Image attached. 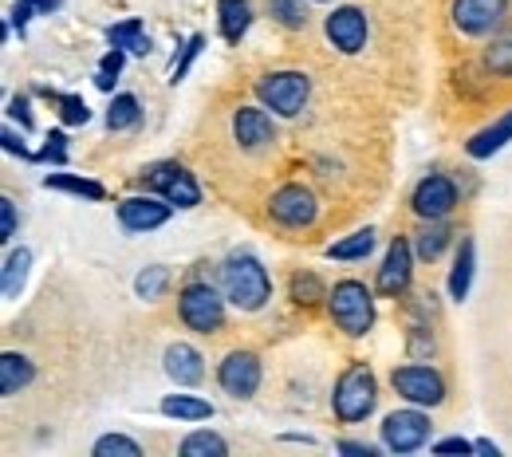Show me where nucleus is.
Segmentation results:
<instances>
[{
	"instance_id": "obj_1",
	"label": "nucleus",
	"mask_w": 512,
	"mask_h": 457,
	"mask_svg": "<svg viewBox=\"0 0 512 457\" xmlns=\"http://www.w3.org/2000/svg\"><path fill=\"white\" fill-rule=\"evenodd\" d=\"M221 292L233 308L241 312H260L272 300V276L256 261L253 253H233L221 264Z\"/></svg>"
},
{
	"instance_id": "obj_2",
	"label": "nucleus",
	"mask_w": 512,
	"mask_h": 457,
	"mask_svg": "<svg viewBox=\"0 0 512 457\" xmlns=\"http://www.w3.org/2000/svg\"><path fill=\"white\" fill-rule=\"evenodd\" d=\"M375 402H379V383H375V371L367 363H351L339 379H335V391H331V410L339 422H363L375 414Z\"/></svg>"
},
{
	"instance_id": "obj_3",
	"label": "nucleus",
	"mask_w": 512,
	"mask_h": 457,
	"mask_svg": "<svg viewBox=\"0 0 512 457\" xmlns=\"http://www.w3.org/2000/svg\"><path fill=\"white\" fill-rule=\"evenodd\" d=\"M327 312L339 331H347L351 339L367 335L375 327V296L363 280H339L331 292H327Z\"/></svg>"
},
{
	"instance_id": "obj_4",
	"label": "nucleus",
	"mask_w": 512,
	"mask_h": 457,
	"mask_svg": "<svg viewBox=\"0 0 512 457\" xmlns=\"http://www.w3.org/2000/svg\"><path fill=\"white\" fill-rule=\"evenodd\" d=\"M225 292H217L209 280H190L178 292V316L197 335H217L225 327Z\"/></svg>"
},
{
	"instance_id": "obj_5",
	"label": "nucleus",
	"mask_w": 512,
	"mask_h": 457,
	"mask_svg": "<svg viewBox=\"0 0 512 457\" xmlns=\"http://www.w3.org/2000/svg\"><path fill=\"white\" fill-rule=\"evenodd\" d=\"M308 95H312V79L304 71H272L256 79V99L264 103V111L280 119H296L308 107Z\"/></svg>"
},
{
	"instance_id": "obj_6",
	"label": "nucleus",
	"mask_w": 512,
	"mask_h": 457,
	"mask_svg": "<svg viewBox=\"0 0 512 457\" xmlns=\"http://www.w3.org/2000/svg\"><path fill=\"white\" fill-rule=\"evenodd\" d=\"M430 414H422V406H402L383 418V446L390 454H414L430 442Z\"/></svg>"
},
{
	"instance_id": "obj_7",
	"label": "nucleus",
	"mask_w": 512,
	"mask_h": 457,
	"mask_svg": "<svg viewBox=\"0 0 512 457\" xmlns=\"http://www.w3.org/2000/svg\"><path fill=\"white\" fill-rule=\"evenodd\" d=\"M142 186L154 190L158 197H166V201L178 205V209L201 205V186L193 182L190 170L178 166V162H154V166H146V170H142Z\"/></svg>"
},
{
	"instance_id": "obj_8",
	"label": "nucleus",
	"mask_w": 512,
	"mask_h": 457,
	"mask_svg": "<svg viewBox=\"0 0 512 457\" xmlns=\"http://www.w3.org/2000/svg\"><path fill=\"white\" fill-rule=\"evenodd\" d=\"M390 387L398 391L402 402H414V406H442L446 402V379H442V371H434L426 363L394 367L390 371Z\"/></svg>"
},
{
	"instance_id": "obj_9",
	"label": "nucleus",
	"mask_w": 512,
	"mask_h": 457,
	"mask_svg": "<svg viewBox=\"0 0 512 457\" xmlns=\"http://www.w3.org/2000/svg\"><path fill=\"white\" fill-rule=\"evenodd\" d=\"M268 213H272V221L284 225V229H312L316 217H320V201H316V194H312L304 182H288V186H280V190L272 194Z\"/></svg>"
},
{
	"instance_id": "obj_10",
	"label": "nucleus",
	"mask_w": 512,
	"mask_h": 457,
	"mask_svg": "<svg viewBox=\"0 0 512 457\" xmlns=\"http://www.w3.org/2000/svg\"><path fill=\"white\" fill-rule=\"evenodd\" d=\"M509 4L512 0H453L449 16L461 36H493L505 24Z\"/></svg>"
},
{
	"instance_id": "obj_11",
	"label": "nucleus",
	"mask_w": 512,
	"mask_h": 457,
	"mask_svg": "<svg viewBox=\"0 0 512 457\" xmlns=\"http://www.w3.org/2000/svg\"><path fill=\"white\" fill-rule=\"evenodd\" d=\"M323 32H327V40H331L335 52H343V56H359V52L367 48V32H371V24H367V12H363V8H355V4H339V8L323 20Z\"/></svg>"
},
{
	"instance_id": "obj_12",
	"label": "nucleus",
	"mask_w": 512,
	"mask_h": 457,
	"mask_svg": "<svg viewBox=\"0 0 512 457\" xmlns=\"http://www.w3.org/2000/svg\"><path fill=\"white\" fill-rule=\"evenodd\" d=\"M414 245H410V237H394L390 241V249H386L383 257V268H379V276H375V288H379V296L386 300H398V296H406L410 292V280H414Z\"/></svg>"
},
{
	"instance_id": "obj_13",
	"label": "nucleus",
	"mask_w": 512,
	"mask_h": 457,
	"mask_svg": "<svg viewBox=\"0 0 512 457\" xmlns=\"http://www.w3.org/2000/svg\"><path fill=\"white\" fill-rule=\"evenodd\" d=\"M260 379H264V371H260V355L256 351H229L221 363H217V383H221V391L229 394V398H253L260 391Z\"/></svg>"
},
{
	"instance_id": "obj_14",
	"label": "nucleus",
	"mask_w": 512,
	"mask_h": 457,
	"mask_svg": "<svg viewBox=\"0 0 512 457\" xmlns=\"http://www.w3.org/2000/svg\"><path fill=\"white\" fill-rule=\"evenodd\" d=\"M410 209L422 217V221H446L449 213L457 209V186L449 174H426L414 194H410Z\"/></svg>"
},
{
	"instance_id": "obj_15",
	"label": "nucleus",
	"mask_w": 512,
	"mask_h": 457,
	"mask_svg": "<svg viewBox=\"0 0 512 457\" xmlns=\"http://www.w3.org/2000/svg\"><path fill=\"white\" fill-rule=\"evenodd\" d=\"M170 213H174V205L166 197H150V194L127 197L119 205V221H123L127 233H154V229H162L170 221Z\"/></svg>"
},
{
	"instance_id": "obj_16",
	"label": "nucleus",
	"mask_w": 512,
	"mask_h": 457,
	"mask_svg": "<svg viewBox=\"0 0 512 457\" xmlns=\"http://www.w3.org/2000/svg\"><path fill=\"white\" fill-rule=\"evenodd\" d=\"M233 138L245 146V150H264L276 142L272 131V119L264 115V107H237L233 111Z\"/></svg>"
},
{
	"instance_id": "obj_17",
	"label": "nucleus",
	"mask_w": 512,
	"mask_h": 457,
	"mask_svg": "<svg viewBox=\"0 0 512 457\" xmlns=\"http://www.w3.org/2000/svg\"><path fill=\"white\" fill-rule=\"evenodd\" d=\"M162 367L178 387H197L205 379V359L193 343H170L162 355Z\"/></svg>"
},
{
	"instance_id": "obj_18",
	"label": "nucleus",
	"mask_w": 512,
	"mask_h": 457,
	"mask_svg": "<svg viewBox=\"0 0 512 457\" xmlns=\"http://www.w3.org/2000/svg\"><path fill=\"white\" fill-rule=\"evenodd\" d=\"M509 142H512V111H505L497 123H489L485 131H477L465 142V154L481 162V158H493V154H497L501 146H509Z\"/></svg>"
},
{
	"instance_id": "obj_19",
	"label": "nucleus",
	"mask_w": 512,
	"mask_h": 457,
	"mask_svg": "<svg viewBox=\"0 0 512 457\" xmlns=\"http://www.w3.org/2000/svg\"><path fill=\"white\" fill-rule=\"evenodd\" d=\"M473 272H477V241H473V237H461L453 268H449V296H453V300H465V296H469Z\"/></svg>"
},
{
	"instance_id": "obj_20",
	"label": "nucleus",
	"mask_w": 512,
	"mask_h": 457,
	"mask_svg": "<svg viewBox=\"0 0 512 457\" xmlns=\"http://www.w3.org/2000/svg\"><path fill=\"white\" fill-rule=\"evenodd\" d=\"M32 379H36V363L28 355H16V351H4L0 355V391H4V398H12V394H20L24 387H32Z\"/></svg>"
},
{
	"instance_id": "obj_21",
	"label": "nucleus",
	"mask_w": 512,
	"mask_h": 457,
	"mask_svg": "<svg viewBox=\"0 0 512 457\" xmlns=\"http://www.w3.org/2000/svg\"><path fill=\"white\" fill-rule=\"evenodd\" d=\"M217 20H221V36L229 44H241V36L253 24V4L249 0H217Z\"/></svg>"
},
{
	"instance_id": "obj_22",
	"label": "nucleus",
	"mask_w": 512,
	"mask_h": 457,
	"mask_svg": "<svg viewBox=\"0 0 512 457\" xmlns=\"http://www.w3.org/2000/svg\"><path fill=\"white\" fill-rule=\"evenodd\" d=\"M158 410L166 418H178V422H209L213 418V402L197 398V394H166Z\"/></svg>"
},
{
	"instance_id": "obj_23",
	"label": "nucleus",
	"mask_w": 512,
	"mask_h": 457,
	"mask_svg": "<svg viewBox=\"0 0 512 457\" xmlns=\"http://www.w3.org/2000/svg\"><path fill=\"white\" fill-rule=\"evenodd\" d=\"M485 71L497 79H512V24H501L485 48Z\"/></svg>"
},
{
	"instance_id": "obj_24",
	"label": "nucleus",
	"mask_w": 512,
	"mask_h": 457,
	"mask_svg": "<svg viewBox=\"0 0 512 457\" xmlns=\"http://www.w3.org/2000/svg\"><path fill=\"white\" fill-rule=\"evenodd\" d=\"M107 44H111V48H127L134 56H146V52H150V36H146L142 20H134V16L107 28Z\"/></svg>"
},
{
	"instance_id": "obj_25",
	"label": "nucleus",
	"mask_w": 512,
	"mask_h": 457,
	"mask_svg": "<svg viewBox=\"0 0 512 457\" xmlns=\"http://www.w3.org/2000/svg\"><path fill=\"white\" fill-rule=\"evenodd\" d=\"M28 268H32V253L28 249H12L4 257V272H0V288H4V300H16L24 280H28Z\"/></svg>"
},
{
	"instance_id": "obj_26",
	"label": "nucleus",
	"mask_w": 512,
	"mask_h": 457,
	"mask_svg": "<svg viewBox=\"0 0 512 457\" xmlns=\"http://www.w3.org/2000/svg\"><path fill=\"white\" fill-rule=\"evenodd\" d=\"M453 241V233H449L446 221H426V229L418 233V241H414V253H418V261H438L442 253H446V245Z\"/></svg>"
},
{
	"instance_id": "obj_27",
	"label": "nucleus",
	"mask_w": 512,
	"mask_h": 457,
	"mask_svg": "<svg viewBox=\"0 0 512 457\" xmlns=\"http://www.w3.org/2000/svg\"><path fill=\"white\" fill-rule=\"evenodd\" d=\"M371 253H375V229H359V233H351L347 241H335V245L327 249L331 261H367Z\"/></svg>"
},
{
	"instance_id": "obj_28",
	"label": "nucleus",
	"mask_w": 512,
	"mask_h": 457,
	"mask_svg": "<svg viewBox=\"0 0 512 457\" xmlns=\"http://www.w3.org/2000/svg\"><path fill=\"white\" fill-rule=\"evenodd\" d=\"M138 119H142V103H138V95L119 91V95L111 99V107H107V127H111V131H130Z\"/></svg>"
},
{
	"instance_id": "obj_29",
	"label": "nucleus",
	"mask_w": 512,
	"mask_h": 457,
	"mask_svg": "<svg viewBox=\"0 0 512 457\" xmlns=\"http://www.w3.org/2000/svg\"><path fill=\"white\" fill-rule=\"evenodd\" d=\"M178 454L182 457H225L229 454V442H225L221 434H213V430H193L190 438L178 446Z\"/></svg>"
},
{
	"instance_id": "obj_30",
	"label": "nucleus",
	"mask_w": 512,
	"mask_h": 457,
	"mask_svg": "<svg viewBox=\"0 0 512 457\" xmlns=\"http://www.w3.org/2000/svg\"><path fill=\"white\" fill-rule=\"evenodd\" d=\"M44 186H48V190H64V194L91 197V201H103V197H107V190H103L99 182L79 178V174H48V178H44Z\"/></svg>"
},
{
	"instance_id": "obj_31",
	"label": "nucleus",
	"mask_w": 512,
	"mask_h": 457,
	"mask_svg": "<svg viewBox=\"0 0 512 457\" xmlns=\"http://www.w3.org/2000/svg\"><path fill=\"white\" fill-rule=\"evenodd\" d=\"M264 4H268V16L276 24H284L288 32L308 28V4L304 0H264Z\"/></svg>"
},
{
	"instance_id": "obj_32",
	"label": "nucleus",
	"mask_w": 512,
	"mask_h": 457,
	"mask_svg": "<svg viewBox=\"0 0 512 457\" xmlns=\"http://www.w3.org/2000/svg\"><path fill=\"white\" fill-rule=\"evenodd\" d=\"M327 292L331 288H323L316 272H296L292 276V304H300V308H316L320 300H327Z\"/></svg>"
},
{
	"instance_id": "obj_33",
	"label": "nucleus",
	"mask_w": 512,
	"mask_h": 457,
	"mask_svg": "<svg viewBox=\"0 0 512 457\" xmlns=\"http://www.w3.org/2000/svg\"><path fill=\"white\" fill-rule=\"evenodd\" d=\"M166 288H170V268H166V264H150V268H142V272L134 276V292H138L142 300H158Z\"/></svg>"
},
{
	"instance_id": "obj_34",
	"label": "nucleus",
	"mask_w": 512,
	"mask_h": 457,
	"mask_svg": "<svg viewBox=\"0 0 512 457\" xmlns=\"http://www.w3.org/2000/svg\"><path fill=\"white\" fill-rule=\"evenodd\" d=\"M95 457H142V446L130 442L127 434H103L95 446H91Z\"/></svg>"
},
{
	"instance_id": "obj_35",
	"label": "nucleus",
	"mask_w": 512,
	"mask_h": 457,
	"mask_svg": "<svg viewBox=\"0 0 512 457\" xmlns=\"http://www.w3.org/2000/svg\"><path fill=\"white\" fill-rule=\"evenodd\" d=\"M127 64V48H111L103 60H99V71H95V87L99 91H115V79Z\"/></svg>"
},
{
	"instance_id": "obj_36",
	"label": "nucleus",
	"mask_w": 512,
	"mask_h": 457,
	"mask_svg": "<svg viewBox=\"0 0 512 457\" xmlns=\"http://www.w3.org/2000/svg\"><path fill=\"white\" fill-rule=\"evenodd\" d=\"M56 107H60L64 127H83L91 119V107L83 103V95H56Z\"/></svg>"
},
{
	"instance_id": "obj_37",
	"label": "nucleus",
	"mask_w": 512,
	"mask_h": 457,
	"mask_svg": "<svg viewBox=\"0 0 512 457\" xmlns=\"http://www.w3.org/2000/svg\"><path fill=\"white\" fill-rule=\"evenodd\" d=\"M36 162H44V166H67V134L64 131L48 134L44 146L36 150Z\"/></svg>"
},
{
	"instance_id": "obj_38",
	"label": "nucleus",
	"mask_w": 512,
	"mask_h": 457,
	"mask_svg": "<svg viewBox=\"0 0 512 457\" xmlns=\"http://www.w3.org/2000/svg\"><path fill=\"white\" fill-rule=\"evenodd\" d=\"M406 347H410V355H414V359H422V355H430V351H434V335H430V327L422 324V320H410Z\"/></svg>"
},
{
	"instance_id": "obj_39",
	"label": "nucleus",
	"mask_w": 512,
	"mask_h": 457,
	"mask_svg": "<svg viewBox=\"0 0 512 457\" xmlns=\"http://www.w3.org/2000/svg\"><path fill=\"white\" fill-rule=\"evenodd\" d=\"M201 48H205V36H190V44L182 48V60H174V67H170V83H182L186 79V71L201 56Z\"/></svg>"
},
{
	"instance_id": "obj_40",
	"label": "nucleus",
	"mask_w": 512,
	"mask_h": 457,
	"mask_svg": "<svg viewBox=\"0 0 512 457\" xmlns=\"http://www.w3.org/2000/svg\"><path fill=\"white\" fill-rule=\"evenodd\" d=\"M8 115L20 123V131H32L36 123H32V103H28V95H12L8 99Z\"/></svg>"
},
{
	"instance_id": "obj_41",
	"label": "nucleus",
	"mask_w": 512,
	"mask_h": 457,
	"mask_svg": "<svg viewBox=\"0 0 512 457\" xmlns=\"http://www.w3.org/2000/svg\"><path fill=\"white\" fill-rule=\"evenodd\" d=\"M0 217H4V225H0V241L8 245V241L16 237V201H12V197L0 201Z\"/></svg>"
},
{
	"instance_id": "obj_42",
	"label": "nucleus",
	"mask_w": 512,
	"mask_h": 457,
	"mask_svg": "<svg viewBox=\"0 0 512 457\" xmlns=\"http://www.w3.org/2000/svg\"><path fill=\"white\" fill-rule=\"evenodd\" d=\"M0 142H4V150H8V154L24 158V162H36V154H32V150H28L24 142H20V134L12 131V127H4V131H0Z\"/></svg>"
},
{
	"instance_id": "obj_43",
	"label": "nucleus",
	"mask_w": 512,
	"mask_h": 457,
	"mask_svg": "<svg viewBox=\"0 0 512 457\" xmlns=\"http://www.w3.org/2000/svg\"><path fill=\"white\" fill-rule=\"evenodd\" d=\"M434 454L438 457H453V454H477V450H473V442H465V438H446V442H438V446H434Z\"/></svg>"
},
{
	"instance_id": "obj_44",
	"label": "nucleus",
	"mask_w": 512,
	"mask_h": 457,
	"mask_svg": "<svg viewBox=\"0 0 512 457\" xmlns=\"http://www.w3.org/2000/svg\"><path fill=\"white\" fill-rule=\"evenodd\" d=\"M32 16H36V8H32L28 0H16V4H12V28H16L20 36L28 32V20H32Z\"/></svg>"
},
{
	"instance_id": "obj_45",
	"label": "nucleus",
	"mask_w": 512,
	"mask_h": 457,
	"mask_svg": "<svg viewBox=\"0 0 512 457\" xmlns=\"http://www.w3.org/2000/svg\"><path fill=\"white\" fill-rule=\"evenodd\" d=\"M339 454H359V457H375V446H363V442H339L335 446Z\"/></svg>"
},
{
	"instance_id": "obj_46",
	"label": "nucleus",
	"mask_w": 512,
	"mask_h": 457,
	"mask_svg": "<svg viewBox=\"0 0 512 457\" xmlns=\"http://www.w3.org/2000/svg\"><path fill=\"white\" fill-rule=\"evenodd\" d=\"M28 4H32V8L40 12V16H52V12L60 8V0H28Z\"/></svg>"
},
{
	"instance_id": "obj_47",
	"label": "nucleus",
	"mask_w": 512,
	"mask_h": 457,
	"mask_svg": "<svg viewBox=\"0 0 512 457\" xmlns=\"http://www.w3.org/2000/svg\"><path fill=\"white\" fill-rule=\"evenodd\" d=\"M473 450H477V454H485V457H497V454H501V450H497V446H493L489 438H481V442H473Z\"/></svg>"
}]
</instances>
